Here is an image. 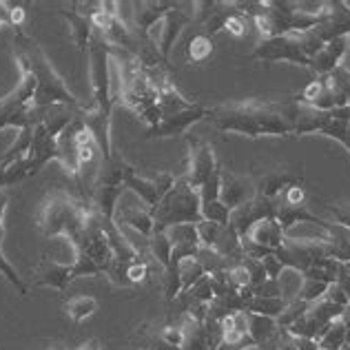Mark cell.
I'll return each instance as SVG.
<instances>
[{
	"mask_svg": "<svg viewBox=\"0 0 350 350\" xmlns=\"http://www.w3.org/2000/svg\"><path fill=\"white\" fill-rule=\"evenodd\" d=\"M293 96L284 100L248 98L206 109V120L222 133L246 137L293 135Z\"/></svg>",
	"mask_w": 350,
	"mask_h": 350,
	"instance_id": "cell-1",
	"label": "cell"
},
{
	"mask_svg": "<svg viewBox=\"0 0 350 350\" xmlns=\"http://www.w3.org/2000/svg\"><path fill=\"white\" fill-rule=\"evenodd\" d=\"M14 47L18 56H23L29 64V69L36 78V94L31 105L36 109H51V107H69V109H82L85 105L80 103L69 91L67 82L56 71V67L47 58V53L27 31L14 33Z\"/></svg>",
	"mask_w": 350,
	"mask_h": 350,
	"instance_id": "cell-2",
	"label": "cell"
},
{
	"mask_svg": "<svg viewBox=\"0 0 350 350\" xmlns=\"http://www.w3.org/2000/svg\"><path fill=\"white\" fill-rule=\"evenodd\" d=\"M91 202L76 191L51 189L36 211V228L44 237H67L73 244L87 228Z\"/></svg>",
	"mask_w": 350,
	"mask_h": 350,
	"instance_id": "cell-3",
	"label": "cell"
},
{
	"mask_svg": "<svg viewBox=\"0 0 350 350\" xmlns=\"http://www.w3.org/2000/svg\"><path fill=\"white\" fill-rule=\"evenodd\" d=\"M155 228L167 231L180 224H200L202 222V202L198 189H193L184 175L175 178V184L153 211Z\"/></svg>",
	"mask_w": 350,
	"mask_h": 350,
	"instance_id": "cell-4",
	"label": "cell"
},
{
	"mask_svg": "<svg viewBox=\"0 0 350 350\" xmlns=\"http://www.w3.org/2000/svg\"><path fill=\"white\" fill-rule=\"evenodd\" d=\"M16 60H18V67H21L23 76L12 94L0 98V131H3V129H9V126L18 129V131L33 126L31 100L36 94V78L23 56L16 53Z\"/></svg>",
	"mask_w": 350,
	"mask_h": 350,
	"instance_id": "cell-5",
	"label": "cell"
},
{
	"mask_svg": "<svg viewBox=\"0 0 350 350\" xmlns=\"http://www.w3.org/2000/svg\"><path fill=\"white\" fill-rule=\"evenodd\" d=\"M89 62H91V87H94V107L98 113L111 118L113 111V91H111V49L109 44L94 36L89 44Z\"/></svg>",
	"mask_w": 350,
	"mask_h": 350,
	"instance_id": "cell-6",
	"label": "cell"
},
{
	"mask_svg": "<svg viewBox=\"0 0 350 350\" xmlns=\"http://www.w3.org/2000/svg\"><path fill=\"white\" fill-rule=\"evenodd\" d=\"M251 60L262 62H293L297 67H310V58L304 53L299 31L284 33L278 38L260 40L251 53Z\"/></svg>",
	"mask_w": 350,
	"mask_h": 350,
	"instance_id": "cell-7",
	"label": "cell"
},
{
	"mask_svg": "<svg viewBox=\"0 0 350 350\" xmlns=\"http://www.w3.org/2000/svg\"><path fill=\"white\" fill-rule=\"evenodd\" d=\"M219 171H222V164L215 158L213 144L193 140L189 135V162H187V171L182 175L187 178L191 187L200 191L211 178H215Z\"/></svg>",
	"mask_w": 350,
	"mask_h": 350,
	"instance_id": "cell-8",
	"label": "cell"
},
{
	"mask_svg": "<svg viewBox=\"0 0 350 350\" xmlns=\"http://www.w3.org/2000/svg\"><path fill=\"white\" fill-rule=\"evenodd\" d=\"M193 23V14L189 12H182L180 7H173L171 12L167 14L160 21V25L153 27V31L149 33V38L155 42V47H158L160 56L169 62V56L175 47V40L180 38V33L184 27H189Z\"/></svg>",
	"mask_w": 350,
	"mask_h": 350,
	"instance_id": "cell-9",
	"label": "cell"
},
{
	"mask_svg": "<svg viewBox=\"0 0 350 350\" xmlns=\"http://www.w3.org/2000/svg\"><path fill=\"white\" fill-rule=\"evenodd\" d=\"M175 178H178V175H173L169 171L151 175V178L137 175V171H135V173H131L126 178L124 189H131L135 196H140V200L144 202V206L153 211L162 202V198L169 193V189L175 184Z\"/></svg>",
	"mask_w": 350,
	"mask_h": 350,
	"instance_id": "cell-10",
	"label": "cell"
},
{
	"mask_svg": "<svg viewBox=\"0 0 350 350\" xmlns=\"http://www.w3.org/2000/svg\"><path fill=\"white\" fill-rule=\"evenodd\" d=\"M321 42H330L335 38H350V5L344 0L324 3L321 23L310 29Z\"/></svg>",
	"mask_w": 350,
	"mask_h": 350,
	"instance_id": "cell-11",
	"label": "cell"
},
{
	"mask_svg": "<svg viewBox=\"0 0 350 350\" xmlns=\"http://www.w3.org/2000/svg\"><path fill=\"white\" fill-rule=\"evenodd\" d=\"M27 158H29V164H31V175L40 173L51 160L60 158L58 135H53L44 122H36L31 126V146H29Z\"/></svg>",
	"mask_w": 350,
	"mask_h": 350,
	"instance_id": "cell-12",
	"label": "cell"
},
{
	"mask_svg": "<svg viewBox=\"0 0 350 350\" xmlns=\"http://www.w3.org/2000/svg\"><path fill=\"white\" fill-rule=\"evenodd\" d=\"M76 280L73 278V262H56V260H49L47 255L40 257L38 266L33 271V278H31V286L33 288H56L60 293H64L71 282Z\"/></svg>",
	"mask_w": 350,
	"mask_h": 350,
	"instance_id": "cell-13",
	"label": "cell"
},
{
	"mask_svg": "<svg viewBox=\"0 0 350 350\" xmlns=\"http://www.w3.org/2000/svg\"><path fill=\"white\" fill-rule=\"evenodd\" d=\"M206 109L204 105H193L191 109L182 113H173L160 120L158 126H153L146 131V140H160V137H175V135H187V131L193 126L206 120Z\"/></svg>",
	"mask_w": 350,
	"mask_h": 350,
	"instance_id": "cell-14",
	"label": "cell"
},
{
	"mask_svg": "<svg viewBox=\"0 0 350 350\" xmlns=\"http://www.w3.org/2000/svg\"><path fill=\"white\" fill-rule=\"evenodd\" d=\"M266 217H275V202L255 196L248 202H244L242 206L231 211V219H228V224L235 228V233L239 237H244L257 222H262V219H266Z\"/></svg>",
	"mask_w": 350,
	"mask_h": 350,
	"instance_id": "cell-15",
	"label": "cell"
},
{
	"mask_svg": "<svg viewBox=\"0 0 350 350\" xmlns=\"http://www.w3.org/2000/svg\"><path fill=\"white\" fill-rule=\"evenodd\" d=\"M173 7H178L175 3H169V0H144V3H131V27L140 33L149 38V33L153 31L155 25H160V21L167 16Z\"/></svg>",
	"mask_w": 350,
	"mask_h": 350,
	"instance_id": "cell-16",
	"label": "cell"
},
{
	"mask_svg": "<svg viewBox=\"0 0 350 350\" xmlns=\"http://www.w3.org/2000/svg\"><path fill=\"white\" fill-rule=\"evenodd\" d=\"M253 182H255V196L257 198L275 202L284 191L291 187V184L304 182V178L297 173L288 171V169H271V171H264L262 175L253 178Z\"/></svg>",
	"mask_w": 350,
	"mask_h": 350,
	"instance_id": "cell-17",
	"label": "cell"
},
{
	"mask_svg": "<svg viewBox=\"0 0 350 350\" xmlns=\"http://www.w3.org/2000/svg\"><path fill=\"white\" fill-rule=\"evenodd\" d=\"M255 198V182L253 175H235L231 171L222 169V189H219V200L224 204L235 211L237 206H242L244 202Z\"/></svg>",
	"mask_w": 350,
	"mask_h": 350,
	"instance_id": "cell-18",
	"label": "cell"
},
{
	"mask_svg": "<svg viewBox=\"0 0 350 350\" xmlns=\"http://www.w3.org/2000/svg\"><path fill=\"white\" fill-rule=\"evenodd\" d=\"M242 239L264 248V251L278 253L284 246V242H286V231H284L282 224L275 217H266L262 222H257Z\"/></svg>",
	"mask_w": 350,
	"mask_h": 350,
	"instance_id": "cell-19",
	"label": "cell"
},
{
	"mask_svg": "<svg viewBox=\"0 0 350 350\" xmlns=\"http://www.w3.org/2000/svg\"><path fill=\"white\" fill-rule=\"evenodd\" d=\"M348 38H335L326 42L321 51L317 53L315 58L310 60V69L317 73V76H328V73H333L339 64H342L346 51H348Z\"/></svg>",
	"mask_w": 350,
	"mask_h": 350,
	"instance_id": "cell-20",
	"label": "cell"
},
{
	"mask_svg": "<svg viewBox=\"0 0 350 350\" xmlns=\"http://www.w3.org/2000/svg\"><path fill=\"white\" fill-rule=\"evenodd\" d=\"M131 173H135V167H131V164H129L122 155L113 151L111 158L100 162L96 189L98 187H124V182H126V178Z\"/></svg>",
	"mask_w": 350,
	"mask_h": 350,
	"instance_id": "cell-21",
	"label": "cell"
},
{
	"mask_svg": "<svg viewBox=\"0 0 350 350\" xmlns=\"http://www.w3.org/2000/svg\"><path fill=\"white\" fill-rule=\"evenodd\" d=\"M60 16L69 23L71 40L78 47V51L82 53V56H85V53L89 51L91 40H94V27H91V23H89V16L82 14V12H76V7H73V9H60Z\"/></svg>",
	"mask_w": 350,
	"mask_h": 350,
	"instance_id": "cell-22",
	"label": "cell"
},
{
	"mask_svg": "<svg viewBox=\"0 0 350 350\" xmlns=\"http://www.w3.org/2000/svg\"><path fill=\"white\" fill-rule=\"evenodd\" d=\"M116 224L120 228L131 226L133 231L144 235L146 239L155 231L153 213H151V208H146V206H124L122 211H116Z\"/></svg>",
	"mask_w": 350,
	"mask_h": 350,
	"instance_id": "cell-23",
	"label": "cell"
},
{
	"mask_svg": "<svg viewBox=\"0 0 350 350\" xmlns=\"http://www.w3.org/2000/svg\"><path fill=\"white\" fill-rule=\"evenodd\" d=\"M146 248H149L151 262L158 266L160 271L167 269L171 262V253H173V244L169 239V233L162 231V228H155L153 235L146 239Z\"/></svg>",
	"mask_w": 350,
	"mask_h": 350,
	"instance_id": "cell-24",
	"label": "cell"
},
{
	"mask_svg": "<svg viewBox=\"0 0 350 350\" xmlns=\"http://www.w3.org/2000/svg\"><path fill=\"white\" fill-rule=\"evenodd\" d=\"M286 306H288V301L284 297H262V295H255V297L248 299L246 312H248V315L280 319L282 312L286 310Z\"/></svg>",
	"mask_w": 350,
	"mask_h": 350,
	"instance_id": "cell-25",
	"label": "cell"
},
{
	"mask_svg": "<svg viewBox=\"0 0 350 350\" xmlns=\"http://www.w3.org/2000/svg\"><path fill=\"white\" fill-rule=\"evenodd\" d=\"M213 38L206 36L204 31L193 33V38L187 42V49H184V56H187V62L191 64H204L213 56Z\"/></svg>",
	"mask_w": 350,
	"mask_h": 350,
	"instance_id": "cell-26",
	"label": "cell"
},
{
	"mask_svg": "<svg viewBox=\"0 0 350 350\" xmlns=\"http://www.w3.org/2000/svg\"><path fill=\"white\" fill-rule=\"evenodd\" d=\"M98 308H100V304L96 297H91V295H76V297H71L67 304H64L62 310L73 324H80V321H85L91 315H96Z\"/></svg>",
	"mask_w": 350,
	"mask_h": 350,
	"instance_id": "cell-27",
	"label": "cell"
},
{
	"mask_svg": "<svg viewBox=\"0 0 350 350\" xmlns=\"http://www.w3.org/2000/svg\"><path fill=\"white\" fill-rule=\"evenodd\" d=\"M278 330H280L278 319L260 317V315H248V335H251L255 346L273 342L275 335H278Z\"/></svg>",
	"mask_w": 350,
	"mask_h": 350,
	"instance_id": "cell-28",
	"label": "cell"
},
{
	"mask_svg": "<svg viewBox=\"0 0 350 350\" xmlns=\"http://www.w3.org/2000/svg\"><path fill=\"white\" fill-rule=\"evenodd\" d=\"M315 342H317L319 350H344L348 346V330H346V324L342 321V317L335 319L333 324H328L326 330L315 339Z\"/></svg>",
	"mask_w": 350,
	"mask_h": 350,
	"instance_id": "cell-29",
	"label": "cell"
},
{
	"mask_svg": "<svg viewBox=\"0 0 350 350\" xmlns=\"http://www.w3.org/2000/svg\"><path fill=\"white\" fill-rule=\"evenodd\" d=\"M339 271H342V264L333 257H324L310 266V269L301 275L304 280H315V282H324V284H337L339 280Z\"/></svg>",
	"mask_w": 350,
	"mask_h": 350,
	"instance_id": "cell-30",
	"label": "cell"
},
{
	"mask_svg": "<svg viewBox=\"0 0 350 350\" xmlns=\"http://www.w3.org/2000/svg\"><path fill=\"white\" fill-rule=\"evenodd\" d=\"M178 269H180V282H182V293H187L193 284H198L202 278L206 275L204 271V266H202L198 262V257H189V260H182L178 264ZM180 293V295H182Z\"/></svg>",
	"mask_w": 350,
	"mask_h": 350,
	"instance_id": "cell-31",
	"label": "cell"
},
{
	"mask_svg": "<svg viewBox=\"0 0 350 350\" xmlns=\"http://www.w3.org/2000/svg\"><path fill=\"white\" fill-rule=\"evenodd\" d=\"M330 284H324V282H315V280H304L301 286H299V293H297V301H304V304H315L319 299H324V295L328 293ZM293 299V301H295Z\"/></svg>",
	"mask_w": 350,
	"mask_h": 350,
	"instance_id": "cell-32",
	"label": "cell"
},
{
	"mask_svg": "<svg viewBox=\"0 0 350 350\" xmlns=\"http://www.w3.org/2000/svg\"><path fill=\"white\" fill-rule=\"evenodd\" d=\"M3 7L7 12V23H9V29L14 33L16 31H25V21H27V3H21V0H3Z\"/></svg>",
	"mask_w": 350,
	"mask_h": 350,
	"instance_id": "cell-33",
	"label": "cell"
},
{
	"mask_svg": "<svg viewBox=\"0 0 350 350\" xmlns=\"http://www.w3.org/2000/svg\"><path fill=\"white\" fill-rule=\"evenodd\" d=\"M202 219L226 226V224H228V219H231V208H228L222 200L206 202V204H202Z\"/></svg>",
	"mask_w": 350,
	"mask_h": 350,
	"instance_id": "cell-34",
	"label": "cell"
},
{
	"mask_svg": "<svg viewBox=\"0 0 350 350\" xmlns=\"http://www.w3.org/2000/svg\"><path fill=\"white\" fill-rule=\"evenodd\" d=\"M253 29V23H251V18H248L242 9H239V5H237V9L235 12L228 16V21H226V25H224V31H228L233 36V38H244V36Z\"/></svg>",
	"mask_w": 350,
	"mask_h": 350,
	"instance_id": "cell-35",
	"label": "cell"
},
{
	"mask_svg": "<svg viewBox=\"0 0 350 350\" xmlns=\"http://www.w3.org/2000/svg\"><path fill=\"white\" fill-rule=\"evenodd\" d=\"M0 273L5 275V278H7V282L12 284V286H14V288H16L18 293H21V295H27V293H29V288H27V284L23 282V278H21V275L16 273V269H14V266H12V264H9V262L5 260V255H3V253H0Z\"/></svg>",
	"mask_w": 350,
	"mask_h": 350,
	"instance_id": "cell-36",
	"label": "cell"
},
{
	"mask_svg": "<svg viewBox=\"0 0 350 350\" xmlns=\"http://www.w3.org/2000/svg\"><path fill=\"white\" fill-rule=\"evenodd\" d=\"M324 211L333 217V224L350 231V206L348 204H324Z\"/></svg>",
	"mask_w": 350,
	"mask_h": 350,
	"instance_id": "cell-37",
	"label": "cell"
},
{
	"mask_svg": "<svg viewBox=\"0 0 350 350\" xmlns=\"http://www.w3.org/2000/svg\"><path fill=\"white\" fill-rule=\"evenodd\" d=\"M262 266L266 275H269V280H280V275L284 273V264L278 260V255H269L262 260Z\"/></svg>",
	"mask_w": 350,
	"mask_h": 350,
	"instance_id": "cell-38",
	"label": "cell"
},
{
	"mask_svg": "<svg viewBox=\"0 0 350 350\" xmlns=\"http://www.w3.org/2000/svg\"><path fill=\"white\" fill-rule=\"evenodd\" d=\"M7 202H9V198H7V193L3 191L0 193V244H3V237H5V211H7ZM3 253V251H0Z\"/></svg>",
	"mask_w": 350,
	"mask_h": 350,
	"instance_id": "cell-39",
	"label": "cell"
},
{
	"mask_svg": "<svg viewBox=\"0 0 350 350\" xmlns=\"http://www.w3.org/2000/svg\"><path fill=\"white\" fill-rule=\"evenodd\" d=\"M76 350H103V348H100V342H98V339H89V342H85L82 346H78Z\"/></svg>",
	"mask_w": 350,
	"mask_h": 350,
	"instance_id": "cell-40",
	"label": "cell"
},
{
	"mask_svg": "<svg viewBox=\"0 0 350 350\" xmlns=\"http://www.w3.org/2000/svg\"><path fill=\"white\" fill-rule=\"evenodd\" d=\"M3 29H9V23H7V12H5V7L3 3H0V31Z\"/></svg>",
	"mask_w": 350,
	"mask_h": 350,
	"instance_id": "cell-41",
	"label": "cell"
},
{
	"mask_svg": "<svg viewBox=\"0 0 350 350\" xmlns=\"http://www.w3.org/2000/svg\"><path fill=\"white\" fill-rule=\"evenodd\" d=\"M342 321L346 324V330H348V346H350V306L344 310V315H342Z\"/></svg>",
	"mask_w": 350,
	"mask_h": 350,
	"instance_id": "cell-42",
	"label": "cell"
},
{
	"mask_svg": "<svg viewBox=\"0 0 350 350\" xmlns=\"http://www.w3.org/2000/svg\"><path fill=\"white\" fill-rule=\"evenodd\" d=\"M348 206H350V204H348Z\"/></svg>",
	"mask_w": 350,
	"mask_h": 350,
	"instance_id": "cell-43",
	"label": "cell"
}]
</instances>
